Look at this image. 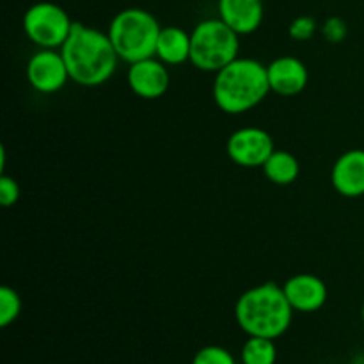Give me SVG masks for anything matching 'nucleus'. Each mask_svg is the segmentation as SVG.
Instances as JSON below:
<instances>
[{"instance_id": "nucleus-9", "label": "nucleus", "mask_w": 364, "mask_h": 364, "mask_svg": "<svg viewBox=\"0 0 364 364\" xmlns=\"http://www.w3.org/2000/svg\"><path fill=\"white\" fill-rule=\"evenodd\" d=\"M127 80L128 87L135 96L142 100H156L166 95L169 89V68L159 57H148V59L128 64Z\"/></svg>"}, {"instance_id": "nucleus-20", "label": "nucleus", "mask_w": 364, "mask_h": 364, "mask_svg": "<svg viewBox=\"0 0 364 364\" xmlns=\"http://www.w3.org/2000/svg\"><path fill=\"white\" fill-rule=\"evenodd\" d=\"M320 32H322V36L327 39V41L336 45V43H341L345 38H347L348 27L347 23H345L343 18L331 16L323 21L322 27H320Z\"/></svg>"}, {"instance_id": "nucleus-2", "label": "nucleus", "mask_w": 364, "mask_h": 364, "mask_svg": "<svg viewBox=\"0 0 364 364\" xmlns=\"http://www.w3.org/2000/svg\"><path fill=\"white\" fill-rule=\"evenodd\" d=\"M294 308L284 295L283 287L263 283L249 288L235 304V320L247 336L281 338L291 326Z\"/></svg>"}, {"instance_id": "nucleus-18", "label": "nucleus", "mask_w": 364, "mask_h": 364, "mask_svg": "<svg viewBox=\"0 0 364 364\" xmlns=\"http://www.w3.org/2000/svg\"><path fill=\"white\" fill-rule=\"evenodd\" d=\"M318 31V23L313 16H308V14H302V16H297L291 20L290 27H288V34L294 41L304 43L309 41L313 36Z\"/></svg>"}, {"instance_id": "nucleus-11", "label": "nucleus", "mask_w": 364, "mask_h": 364, "mask_svg": "<svg viewBox=\"0 0 364 364\" xmlns=\"http://www.w3.org/2000/svg\"><path fill=\"white\" fill-rule=\"evenodd\" d=\"M270 91L279 96H297L306 89L309 71L299 57L283 55L267 64Z\"/></svg>"}, {"instance_id": "nucleus-19", "label": "nucleus", "mask_w": 364, "mask_h": 364, "mask_svg": "<svg viewBox=\"0 0 364 364\" xmlns=\"http://www.w3.org/2000/svg\"><path fill=\"white\" fill-rule=\"evenodd\" d=\"M192 364H237L231 352L226 348L217 347V345H208V347L201 348L198 354L192 359Z\"/></svg>"}, {"instance_id": "nucleus-15", "label": "nucleus", "mask_w": 364, "mask_h": 364, "mask_svg": "<svg viewBox=\"0 0 364 364\" xmlns=\"http://www.w3.org/2000/svg\"><path fill=\"white\" fill-rule=\"evenodd\" d=\"M263 174L274 185H291L301 174V164L297 156L284 149H276L263 164Z\"/></svg>"}, {"instance_id": "nucleus-3", "label": "nucleus", "mask_w": 364, "mask_h": 364, "mask_svg": "<svg viewBox=\"0 0 364 364\" xmlns=\"http://www.w3.org/2000/svg\"><path fill=\"white\" fill-rule=\"evenodd\" d=\"M267 66L251 57H237L217 71L213 78V102L223 112L238 116L258 107L269 96Z\"/></svg>"}, {"instance_id": "nucleus-8", "label": "nucleus", "mask_w": 364, "mask_h": 364, "mask_svg": "<svg viewBox=\"0 0 364 364\" xmlns=\"http://www.w3.org/2000/svg\"><path fill=\"white\" fill-rule=\"evenodd\" d=\"M25 73L31 87L41 95H53L71 80L63 53L52 48H39L32 53Z\"/></svg>"}, {"instance_id": "nucleus-7", "label": "nucleus", "mask_w": 364, "mask_h": 364, "mask_svg": "<svg viewBox=\"0 0 364 364\" xmlns=\"http://www.w3.org/2000/svg\"><path fill=\"white\" fill-rule=\"evenodd\" d=\"M228 156L240 167H263L269 156L276 151L272 135L258 127H244L230 135L226 142Z\"/></svg>"}, {"instance_id": "nucleus-6", "label": "nucleus", "mask_w": 364, "mask_h": 364, "mask_svg": "<svg viewBox=\"0 0 364 364\" xmlns=\"http://www.w3.org/2000/svg\"><path fill=\"white\" fill-rule=\"evenodd\" d=\"M70 14L53 2H38L28 7L23 14V32L39 48L60 50L70 36L71 27Z\"/></svg>"}, {"instance_id": "nucleus-17", "label": "nucleus", "mask_w": 364, "mask_h": 364, "mask_svg": "<svg viewBox=\"0 0 364 364\" xmlns=\"http://www.w3.org/2000/svg\"><path fill=\"white\" fill-rule=\"evenodd\" d=\"M21 313V299L11 287L0 288V326L9 327Z\"/></svg>"}, {"instance_id": "nucleus-14", "label": "nucleus", "mask_w": 364, "mask_h": 364, "mask_svg": "<svg viewBox=\"0 0 364 364\" xmlns=\"http://www.w3.org/2000/svg\"><path fill=\"white\" fill-rule=\"evenodd\" d=\"M155 57L167 66H180L191 60V32L176 25L162 27L156 41Z\"/></svg>"}, {"instance_id": "nucleus-22", "label": "nucleus", "mask_w": 364, "mask_h": 364, "mask_svg": "<svg viewBox=\"0 0 364 364\" xmlns=\"http://www.w3.org/2000/svg\"><path fill=\"white\" fill-rule=\"evenodd\" d=\"M361 320H363V323H364V302H363V308H361Z\"/></svg>"}, {"instance_id": "nucleus-10", "label": "nucleus", "mask_w": 364, "mask_h": 364, "mask_svg": "<svg viewBox=\"0 0 364 364\" xmlns=\"http://www.w3.org/2000/svg\"><path fill=\"white\" fill-rule=\"evenodd\" d=\"M288 302L299 313H315L327 302V284L313 274H295L283 284Z\"/></svg>"}, {"instance_id": "nucleus-13", "label": "nucleus", "mask_w": 364, "mask_h": 364, "mask_svg": "<svg viewBox=\"0 0 364 364\" xmlns=\"http://www.w3.org/2000/svg\"><path fill=\"white\" fill-rule=\"evenodd\" d=\"M263 0H219V18L238 36H247L262 27Z\"/></svg>"}, {"instance_id": "nucleus-21", "label": "nucleus", "mask_w": 364, "mask_h": 364, "mask_svg": "<svg viewBox=\"0 0 364 364\" xmlns=\"http://www.w3.org/2000/svg\"><path fill=\"white\" fill-rule=\"evenodd\" d=\"M18 199H20V185L14 178L2 173L0 174V205L4 208H9L16 205Z\"/></svg>"}, {"instance_id": "nucleus-5", "label": "nucleus", "mask_w": 364, "mask_h": 364, "mask_svg": "<svg viewBox=\"0 0 364 364\" xmlns=\"http://www.w3.org/2000/svg\"><path fill=\"white\" fill-rule=\"evenodd\" d=\"M240 53V36L220 18L199 21L191 32L192 66L205 73H217Z\"/></svg>"}, {"instance_id": "nucleus-1", "label": "nucleus", "mask_w": 364, "mask_h": 364, "mask_svg": "<svg viewBox=\"0 0 364 364\" xmlns=\"http://www.w3.org/2000/svg\"><path fill=\"white\" fill-rule=\"evenodd\" d=\"M60 53L71 82L82 87H98L109 82L121 60L107 32L80 21L73 23Z\"/></svg>"}, {"instance_id": "nucleus-16", "label": "nucleus", "mask_w": 364, "mask_h": 364, "mask_svg": "<svg viewBox=\"0 0 364 364\" xmlns=\"http://www.w3.org/2000/svg\"><path fill=\"white\" fill-rule=\"evenodd\" d=\"M277 350L274 340L269 338L249 336L242 347V363L244 364H276Z\"/></svg>"}, {"instance_id": "nucleus-12", "label": "nucleus", "mask_w": 364, "mask_h": 364, "mask_svg": "<svg viewBox=\"0 0 364 364\" xmlns=\"http://www.w3.org/2000/svg\"><path fill=\"white\" fill-rule=\"evenodd\" d=\"M331 183L343 198L364 196V149H348L338 156L331 171Z\"/></svg>"}, {"instance_id": "nucleus-4", "label": "nucleus", "mask_w": 364, "mask_h": 364, "mask_svg": "<svg viewBox=\"0 0 364 364\" xmlns=\"http://www.w3.org/2000/svg\"><path fill=\"white\" fill-rule=\"evenodd\" d=\"M160 31L159 20L149 11L128 7L110 20L107 34L119 59L132 64L155 55Z\"/></svg>"}]
</instances>
